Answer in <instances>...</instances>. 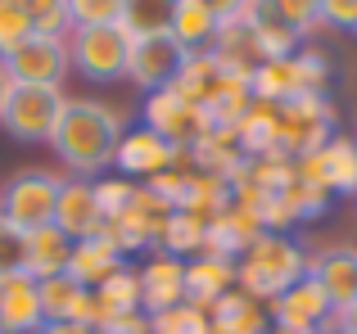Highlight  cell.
I'll list each match as a JSON object with an SVG mask.
<instances>
[{
  "mask_svg": "<svg viewBox=\"0 0 357 334\" xmlns=\"http://www.w3.org/2000/svg\"><path fill=\"white\" fill-rule=\"evenodd\" d=\"M122 132H127V122H122L118 109L100 104V100H68V109H63L59 127L50 136V150L63 159L68 176L96 181L114 167V150Z\"/></svg>",
  "mask_w": 357,
  "mask_h": 334,
  "instance_id": "1",
  "label": "cell"
},
{
  "mask_svg": "<svg viewBox=\"0 0 357 334\" xmlns=\"http://www.w3.org/2000/svg\"><path fill=\"white\" fill-rule=\"evenodd\" d=\"M303 276H307V248L294 235H280V230H262L236 257V289L249 294L262 308Z\"/></svg>",
  "mask_w": 357,
  "mask_h": 334,
  "instance_id": "2",
  "label": "cell"
},
{
  "mask_svg": "<svg viewBox=\"0 0 357 334\" xmlns=\"http://www.w3.org/2000/svg\"><path fill=\"white\" fill-rule=\"evenodd\" d=\"M335 77V63L326 50L317 45H303L298 54L276 63H258L253 68V100H267V104H280V100H294V95H326Z\"/></svg>",
  "mask_w": 357,
  "mask_h": 334,
  "instance_id": "3",
  "label": "cell"
},
{
  "mask_svg": "<svg viewBox=\"0 0 357 334\" xmlns=\"http://www.w3.org/2000/svg\"><path fill=\"white\" fill-rule=\"evenodd\" d=\"M340 109L331 104V95H294L276 104V150L285 159H303L331 145Z\"/></svg>",
  "mask_w": 357,
  "mask_h": 334,
  "instance_id": "4",
  "label": "cell"
},
{
  "mask_svg": "<svg viewBox=\"0 0 357 334\" xmlns=\"http://www.w3.org/2000/svg\"><path fill=\"white\" fill-rule=\"evenodd\" d=\"M127 54H131V36L122 23H96L68 32V68L96 81V86L127 77Z\"/></svg>",
  "mask_w": 357,
  "mask_h": 334,
  "instance_id": "5",
  "label": "cell"
},
{
  "mask_svg": "<svg viewBox=\"0 0 357 334\" xmlns=\"http://www.w3.org/2000/svg\"><path fill=\"white\" fill-rule=\"evenodd\" d=\"M63 109H68L63 86H14L0 109V127L23 145H50Z\"/></svg>",
  "mask_w": 357,
  "mask_h": 334,
  "instance_id": "6",
  "label": "cell"
},
{
  "mask_svg": "<svg viewBox=\"0 0 357 334\" xmlns=\"http://www.w3.org/2000/svg\"><path fill=\"white\" fill-rule=\"evenodd\" d=\"M59 185H63V176L45 172V167H23V172L9 176L5 190H0V217H5L9 226H18L23 235L36 230V226H50L54 203H59Z\"/></svg>",
  "mask_w": 357,
  "mask_h": 334,
  "instance_id": "7",
  "label": "cell"
},
{
  "mask_svg": "<svg viewBox=\"0 0 357 334\" xmlns=\"http://www.w3.org/2000/svg\"><path fill=\"white\" fill-rule=\"evenodd\" d=\"M140 122H145V132H154L158 141H167L172 150H195V145L213 132L208 113H204L199 104H190V100H181L172 86L145 95V104H140Z\"/></svg>",
  "mask_w": 357,
  "mask_h": 334,
  "instance_id": "8",
  "label": "cell"
},
{
  "mask_svg": "<svg viewBox=\"0 0 357 334\" xmlns=\"http://www.w3.org/2000/svg\"><path fill=\"white\" fill-rule=\"evenodd\" d=\"M5 72L14 86H63L68 77V41L59 36H27L14 54H5Z\"/></svg>",
  "mask_w": 357,
  "mask_h": 334,
  "instance_id": "9",
  "label": "cell"
},
{
  "mask_svg": "<svg viewBox=\"0 0 357 334\" xmlns=\"http://www.w3.org/2000/svg\"><path fill=\"white\" fill-rule=\"evenodd\" d=\"M267 317H271V326H285V330L331 334L335 303L326 299V289L312 280V276H303V280H294L285 294H276V299L267 303Z\"/></svg>",
  "mask_w": 357,
  "mask_h": 334,
  "instance_id": "10",
  "label": "cell"
},
{
  "mask_svg": "<svg viewBox=\"0 0 357 334\" xmlns=\"http://www.w3.org/2000/svg\"><path fill=\"white\" fill-rule=\"evenodd\" d=\"M185 163V150H172L167 141H158L154 132H145V127H136V132H122L118 150H114V172L127 176V181L145 185L149 176L167 172V167Z\"/></svg>",
  "mask_w": 357,
  "mask_h": 334,
  "instance_id": "11",
  "label": "cell"
},
{
  "mask_svg": "<svg viewBox=\"0 0 357 334\" xmlns=\"http://www.w3.org/2000/svg\"><path fill=\"white\" fill-rule=\"evenodd\" d=\"M181 59L185 50L172 36H140V41H131V54H127V81L140 86L145 95H154V90L172 86Z\"/></svg>",
  "mask_w": 357,
  "mask_h": 334,
  "instance_id": "12",
  "label": "cell"
},
{
  "mask_svg": "<svg viewBox=\"0 0 357 334\" xmlns=\"http://www.w3.org/2000/svg\"><path fill=\"white\" fill-rule=\"evenodd\" d=\"M140 271V312L145 317H158V312L176 308V303H185V262L172 253H149L145 267H136Z\"/></svg>",
  "mask_w": 357,
  "mask_h": 334,
  "instance_id": "13",
  "label": "cell"
},
{
  "mask_svg": "<svg viewBox=\"0 0 357 334\" xmlns=\"http://www.w3.org/2000/svg\"><path fill=\"white\" fill-rule=\"evenodd\" d=\"M307 276L326 289L335 312L357 303V244H331L321 253H307Z\"/></svg>",
  "mask_w": 357,
  "mask_h": 334,
  "instance_id": "14",
  "label": "cell"
},
{
  "mask_svg": "<svg viewBox=\"0 0 357 334\" xmlns=\"http://www.w3.org/2000/svg\"><path fill=\"white\" fill-rule=\"evenodd\" d=\"M54 226L77 244V239H96L105 230V217H100V203L91 181H77V176H63L59 185V203H54Z\"/></svg>",
  "mask_w": 357,
  "mask_h": 334,
  "instance_id": "15",
  "label": "cell"
},
{
  "mask_svg": "<svg viewBox=\"0 0 357 334\" xmlns=\"http://www.w3.org/2000/svg\"><path fill=\"white\" fill-rule=\"evenodd\" d=\"M41 326H45L41 285L27 271L5 276V280H0V330L5 334H36Z\"/></svg>",
  "mask_w": 357,
  "mask_h": 334,
  "instance_id": "16",
  "label": "cell"
},
{
  "mask_svg": "<svg viewBox=\"0 0 357 334\" xmlns=\"http://www.w3.org/2000/svg\"><path fill=\"white\" fill-rule=\"evenodd\" d=\"M236 289V262L231 257H218V253H199L185 262V303L199 308L204 317L213 312V303L222 294Z\"/></svg>",
  "mask_w": 357,
  "mask_h": 334,
  "instance_id": "17",
  "label": "cell"
},
{
  "mask_svg": "<svg viewBox=\"0 0 357 334\" xmlns=\"http://www.w3.org/2000/svg\"><path fill=\"white\" fill-rule=\"evenodd\" d=\"M122 267H127V262H122V257L114 253V244H109L105 235H96V239H77V244H73V253H68V271H63V276H68V280H77L82 289L96 294L114 271H122Z\"/></svg>",
  "mask_w": 357,
  "mask_h": 334,
  "instance_id": "18",
  "label": "cell"
},
{
  "mask_svg": "<svg viewBox=\"0 0 357 334\" xmlns=\"http://www.w3.org/2000/svg\"><path fill=\"white\" fill-rule=\"evenodd\" d=\"M172 90L181 100H190V104L208 109L213 95L222 90V59L213 50H190L181 59V68H176V77H172Z\"/></svg>",
  "mask_w": 357,
  "mask_h": 334,
  "instance_id": "19",
  "label": "cell"
},
{
  "mask_svg": "<svg viewBox=\"0 0 357 334\" xmlns=\"http://www.w3.org/2000/svg\"><path fill=\"white\" fill-rule=\"evenodd\" d=\"M68 253H73V239L63 235L59 226H36L27 230V276L32 280H50V276L68 271Z\"/></svg>",
  "mask_w": 357,
  "mask_h": 334,
  "instance_id": "20",
  "label": "cell"
},
{
  "mask_svg": "<svg viewBox=\"0 0 357 334\" xmlns=\"http://www.w3.org/2000/svg\"><path fill=\"white\" fill-rule=\"evenodd\" d=\"M100 235L114 244V253L127 262V257H136V253H154L158 248V235H163V221H149V217H140V212H122V217L114 221H105V230Z\"/></svg>",
  "mask_w": 357,
  "mask_h": 334,
  "instance_id": "21",
  "label": "cell"
},
{
  "mask_svg": "<svg viewBox=\"0 0 357 334\" xmlns=\"http://www.w3.org/2000/svg\"><path fill=\"white\" fill-rule=\"evenodd\" d=\"M218 27H222V23L199 5V0H176L167 36H172V41L181 45L185 54H190V50H213V41H218Z\"/></svg>",
  "mask_w": 357,
  "mask_h": 334,
  "instance_id": "22",
  "label": "cell"
},
{
  "mask_svg": "<svg viewBox=\"0 0 357 334\" xmlns=\"http://www.w3.org/2000/svg\"><path fill=\"white\" fill-rule=\"evenodd\" d=\"M36 285H41V312H45V321H82V326H86L91 289H82V285L68 280V276H50V280H36Z\"/></svg>",
  "mask_w": 357,
  "mask_h": 334,
  "instance_id": "23",
  "label": "cell"
},
{
  "mask_svg": "<svg viewBox=\"0 0 357 334\" xmlns=\"http://www.w3.org/2000/svg\"><path fill=\"white\" fill-rule=\"evenodd\" d=\"M236 141H240L244 159H262V154L276 150V104L253 100V104L244 109V118L236 122Z\"/></svg>",
  "mask_w": 357,
  "mask_h": 334,
  "instance_id": "24",
  "label": "cell"
},
{
  "mask_svg": "<svg viewBox=\"0 0 357 334\" xmlns=\"http://www.w3.org/2000/svg\"><path fill=\"white\" fill-rule=\"evenodd\" d=\"M231 185H249L258 194H280L285 185H294V159H285L280 150L262 154V159H244L240 176Z\"/></svg>",
  "mask_w": 357,
  "mask_h": 334,
  "instance_id": "25",
  "label": "cell"
},
{
  "mask_svg": "<svg viewBox=\"0 0 357 334\" xmlns=\"http://www.w3.org/2000/svg\"><path fill=\"white\" fill-rule=\"evenodd\" d=\"M172 9H176V0H122L118 23L127 27L131 41H140V36H167Z\"/></svg>",
  "mask_w": 357,
  "mask_h": 334,
  "instance_id": "26",
  "label": "cell"
},
{
  "mask_svg": "<svg viewBox=\"0 0 357 334\" xmlns=\"http://www.w3.org/2000/svg\"><path fill=\"white\" fill-rule=\"evenodd\" d=\"M204 230H208V221H199L195 212H172L163 221V235H158V253H172L181 262H190V257L204 253Z\"/></svg>",
  "mask_w": 357,
  "mask_h": 334,
  "instance_id": "27",
  "label": "cell"
},
{
  "mask_svg": "<svg viewBox=\"0 0 357 334\" xmlns=\"http://www.w3.org/2000/svg\"><path fill=\"white\" fill-rule=\"evenodd\" d=\"M326 159V185H331V199L335 194H357V141L353 136H331V145L321 150Z\"/></svg>",
  "mask_w": 357,
  "mask_h": 334,
  "instance_id": "28",
  "label": "cell"
},
{
  "mask_svg": "<svg viewBox=\"0 0 357 334\" xmlns=\"http://www.w3.org/2000/svg\"><path fill=\"white\" fill-rule=\"evenodd\" d=\"M227 208H231V185L190 172V194H185V208L181 212H195L199 221H213V217H222Z\"/></svg>",
  "mask_w": 357,
  "mask_h": 334,
  "instance_id": "29",
  "label": "cell"
},
{
  "mask_svg": "<svg viewBox=\"0 0 357 334\" xmlns=\"http://www.w3.org/2000/svg\"><path fill=\"white\" fill-rule=\"evenodd\" d=\"M258 9L271 14V18H280L285 27H294L303 41L321 27V0H258Z\"/></svg>",
  "mask_w": 357,
  "mask_h": 334,
  "instance_id": "30",
  "label": "cell"
},
{
  "mask_svg": "<svg viewBox=\"0 0 357 334\" xmlns=\"http://www.w3.org/2000/svg\"><path fill=\"white\" fill-rule=\"evenodd\" d=\"M23 9H27V18H32L36 36H59V41H68V32H73L68 0H23Z\"/></svg>",
  "mask_w": 357,
  "mask_h": 334,
  "instance_id": "31",
  "label": "cell"
},
{
  "mask_svg": "<svg viewBox=\"0 0 357 334\" xmlns=\"http://www.w3.org/2000/svg\"><path fill=\"white\" fill-rule=\"evenodd\" d=\"M91 190H96V203H100V217L105 221H114V217H122V212L131 208V194H136V181H127V176H96L91 181Z\"/></svg>",
  "mask_w": 357,
  "mask_h": 334,
  "instance_id": "32",
  "label": "cell"
},
{
  "mask_svg": "<svg viewBox=\"0 0 357 334\" xmlns=\"http://www.w3.org/2000/svg\"><path fill=\"white\" fill-rule=\"evenodd\" d=\"M149 330H154V334H213L208 317H204L199 308H190V303H176V308L149 317Z\"/></svg>",
  "mask_w": 357,
  "mask_h": 334,
  "instance_id": "33",
  "label": "cell"
},
{
  "mask_svg": "<svg viewBox=\"0 0 357 334\" xmlns=\"http://www.w3.org/2000/svg\"><path fill=\"white\" fill-rule=\"evenodd\" d=\"M27 36H36V32H32V18H27L23 0H0V59L14 54Z\"/></svg>",
  "mask_w": 357,
  "mask_h": 334,
  "instance_id": "34",
  "label": "cell"
},
{
  "mask_svg": "<svg viewBox=\"0 0 357 334\" xmlns=\"http://www.w3.org/2000/svg\"><path fill=\"white\" fill-rule=\"evenodd\" d=\"M145 185H149V190H154V194H158V199H163L172 212H181V208H185V194H190V167L176 163V167H167V172L149 176Z\"/></svg>",
  "mask_w": 357,
  "mask_h": 334,
  "instance_id": "35",
  "label": "cell"
},
{
  "mask_svg": "<svg viewBox=\"0 0 357 334\" xmlns=\"http://www.w3.org/2000/svg\"><path fill=\"white\" fill-rule=\"evenodd\" d=\"M27 271V235L0 217V280Z\"/></svg>",
  "mask_w": 357,
  "mask_h": 334,
  "instance_id": "36",
  "label": "cell"
},
{
  "mask_svg": "<svg viewBox=\"0 0 357 334\" xmlns=\"http://www.w3.org/2000/svg\"><path fill=\"white\" fill-rule=\"evenodd\" d=\"M73 27H96V23H118L122 0H68Z\"/></svg>",
  "mask_w": 357,
  "mask_h": 334,
  "instance_id": "37",
  "label": "cell"
},
{
  "mask_svg": "<svg viewBox=\"0 0 357 334\" xmlns=\"http://www.w3.org/2000/svg\"><path fill=\"white\" fill-rule=\"evenodd\" d=\"M321 23L357 32V0H321Z\"/></svg>",
  "mask_w": 357,
  "mask_h": 334,
  "instance_id": "38",
  "label": "cell"
},
{
  "mask_svg": "<svg viewBox=\"0 0 357 334\" xmlns=\"http://www.w3.org/2000/svg\"><path fill=\"white\" fill-rule=\"evenodd\" d=\"M100 334H149V317L145 312H122V317H114Z\"/></svg>",
  "mask_w": 357,
  "mask_h": 334,
  "instance_id": "39",
  "label": "cell"
},
{
  "mask_svg": "<svg viewBox=\"0 0 357 334\" xmlns=\"http://www.w3.org/2000/svg\"><path fill=\"white\" fill-rule=\"evenodd\" d=\"M204 9H208L213 18H218V23H231V18H240V9L249 5V0H199Z\"/></svg>",
  "mask_w": 357,
  "mask_h": 334,
  "instance_id": "40",
  "label": "cell"
},
{
  "mask_svg": "<svg viewBox=\"0 0 357 334\" xmlns=\"http://www.w3.org/2000/svg\"><path fill=\"white\" fill-rule=\"evenodd\" d=\"M36 334H96L91 326H82V321H45Z\"/></svg>",
  "mask_w": 357,
  "mask_h": 334,
  "instance_id": "41",
  "label": "cell"
},
{
  "mask_svg": "<svg viewBox=\"0 0 357 334\" xmlns=\"http://www.w3.org/2000/svg\"><path fill=\"white\" fill-rule=\"evenodd\" d=\"M331 330H340V334H357V303H349V308H340V312H335Z\"/></svg>",
  "mask_w": 357,
  "mask_h": 334,
  "instance_id": "42",
  "label": "cell"
},
{
  "mask_svg": "<svg viewBox=\"0 0 357 334\" xmlns=\"http://www.w3.org/2000/svg\"><path fill=\"white\" fill-rule=\"evenodd\" d=\"M9 90H14V77H9V72H5V59H0V109H5Z\"/></svg>",
  "mask_w": 357,
  "mask_h": 334,
  "instance_id": "43",
  "label": "cell"
},
{
  "mask_svg": "<svg viewBox=\"0 0 357 334\" xmlns=\"http://www.w3.org/2000/svg\"><path fill=\"white\" fill-rule=\"evenodd\" d=\"M267 334H312V330H285V326H271Z\"/></svg>",
  "mask_w": 357,
  "mask_h": 334,
  "instance_id": "44",
  "label": "cell"
},
{
  "mask_svg": "<svg viewBox=\"0 0 357 334\" xmlns=\"http://www.w3.org/2000/svg\"><path fill=\"white\" fill-rule=\"evenodd\" d=\"M331 334H340V330H331Z\"/></svg>",
  "mask_w": 357,
  "mask_h": 334,
  "instance_id": "45",
  "label": "cell"
},
{
  "mask_svg": "<svg viewBox=\"0 0 357 334\" xmlns=\"http://www.w3.org/2000/svg\"><path fill=\"white\" fill-rule=\"evenodd\" d=\"M0 334H5V330H0Z\"/></svg>",
  "mask_w": 357,
  "mask_h": 334,
  "instance_id": "46",
  "label": "cell"
}]
</instances>
